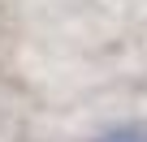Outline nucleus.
I'll return each instance as SVG.
<instances>
[{"instance_id":"f257e3e1","label":"nucleus","mask_w":147,"mask_h":142,"mask_svg":"<svg viewBox=\"0 0 147 142\" xmlns=\"http://www.w3.org/2000/svg\"><path fill=\"white\" fill-rule=\"evenodd\" d=\"M95 142H147V129L143 125H117V129L100 133Z\"/></svg>"}]
</instances>
